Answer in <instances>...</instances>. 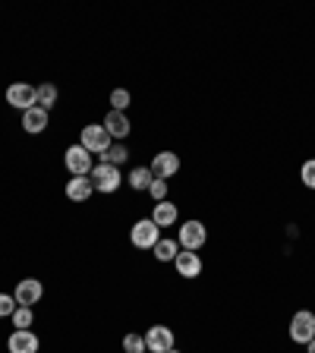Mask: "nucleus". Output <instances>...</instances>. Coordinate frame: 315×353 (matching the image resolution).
<instances>
[{"label": "nucleus", "instance_id": "obj_1", "mask_svg": "<svg viewBox=\"0 0 315 353\" xmlns=\"http://www.w3.org/2000/svg\"><path fill=\"white\" fill-rule=\"evenodd\" d=\"M88 180H92V186H95L98 192H117L120 183H123V174H120V168H114V164L108 161H98L95 168H92V174H88Z\"/></svg>", "mask_w": 315, "mask_h": 353}, {"label": "nucleus", "instance_id": "obj_2", "mask_svg": "<svg viewBox=\"0 0 315 353\" xmlns=\"http://www.w3.org/2000/svg\"><path fill=\"white\" fill-rule=\"evenodd\" d=\"M208 240V228L202 221H183V228L176 230V243H180V250H190V252H199L205 246Z\"/></svg>", "mask_w": 315, "mask_h": 353}, {"label": "nucleus", "instance_id": "obj_3", "mask_svg": "<svg viewBox=\"0 0 315 353\" xmlns=\"http://www.w3.org/2000/svg\"><path fill=\"white\" fill-rule=\"evenodd\" d=\"M161 240V228L154 224L152 218H142L132 224L130 230V243L136 246V250H154V243Z\"/></svg>", "mask_w": 315, "mask_h": 353}, {"label": "nucleus", "instance_id": "obj_4", "mask_svg": "<svg viewBox=\"0 0 315 353\" xmlns=\"http://www.w3.org/2000/svg\"><path fill=\"white\" fill-rule=\"evenodd\" d=\"M79 145H82V148H88L92 154H104L110 145H114V142H110L108 130H104L101 123H88V126H82Z\"/></svg>", "mask_w": 315, "mask_h": 353}, {"label": "nucleus", "instance_id": "obj_5", "mask_svg": "<svg viewBox=\"0 0 315 353\" xmlns=\"http://www.w3.org/2000/svg\"><path fill=\"white\" fill-rule=\"evenodd\" d=\"M63 164H66V170H70L73 176H88V174H92V168H95V164H92V152H88V148H82L79 142L66 148Z\"/></svg>", "mask_w": 315, "mask_h": 353}, {"label": "nucleus", "instance_id": "obj_6", "mask_svg": "<svg viewBox=\"0 0 315 353\" xmlns=\"http://www.w3.org/2000/svg\"><path fill=\"white\" fill-rule=\"evenodd\" d=\"M290 338L303 347L315 338V312H309V309H300V312H296L294 322H290Z\"/></svg>", "mask_w": 315, "mask_h": 353}, {"label": "nucleus", "instance_id": "obj_7", "mask_svg": "<svg viewBox=\"0 0 315 353\" xmlns=\"http://www.w3.org/2000/svg\"><path fill=\"white\" fill-rule=\"evenodd\" d=\"M174 331L167 328V325H154V328L145 331V347L148 353H167L174 350Z\"/></svg>", "mask_w": 315, "mask_h": 353}, {"label": "nucleus", "instance_id": "obj_8", "mask_svg": "<svg viewBox=\"0 0 315 353\" xmlns=\"http://www.w3.org/2000/svg\"><path fill=\"white\" fill-rule=\"evenodd\" d=\"M38 347H41V341H38V334L32 328H16L7 338L10 353H38Z\"/></svg>", "mask_w": 315, "mask_h": 353}, {"label": "nucleus", "instance_id": "obj_9", "mask_svg": "<svg viewBox=\"0 0 315 353\" xmlns=\"http://www.w3.org/2000/svg\"><path fill=\"white\" fill-rule=\"evenodd\" d=\"M7 101L19 110H29V108L38 104V95H35V88H32L29 82H13V85L7 88Z\"/></svg>", "mask_w": 315, "mask_h": 353}, {"label": "nucleus", "instance_id": "obj_10", "mask_svg": "<svg viewBox=\"0 0 315 353\" xmlns=\"http://www.w3.org/2000/svg\"><path fill=\"white\" fill-rule=\"evenodd\" d=\"M16 303H19V306H35L38 300H41L44 296V287H41V281L38 278H22L19 284H16Z\"/></svg>", "mask_w": 315, "mask_h": 353}, {"label": "nucleus", "instance_id": "obj_11", "mask_svg": "<svg viewBox=\"0 0 315 353\" xmlns=\"http://www.w3.org/2000/svg\"><path fill=\"white\" fill-rule=\"evenodd\" d=\"M101 126L108 130L110 139H126V136H130V130H132L130 117H126L123 110H108V117H104Z\"/></svg>", "mask_w": 315, "mask_h": 353}, {"label": "nucleus", "instance_id": "obj_12", "mask_svg": "<svg viewBox=\"0 0 315 353\" xmlns=\"http://www.w3.org/2000/svg\"><path fill=\"white\" fill-rule=\"evenodd\" d=\"M174 265H176V274H180V278H199V274H202V259H199V252L180 250Z\"/></svg>", "mask_w": 315, "mask_h": 353}, {"label": "nucleus", "instance_id": "obj_13", "mask_svg": "<svg viewBox=\"0 0 315 353\" xmlns=\"http://www.w3.org/2000/svg\"><path fill=\"white\" fill-rule=\"evenodd\" d=\"M148 168H152V174L158 176V180H167V176H174L176 170H180V158H176L174 152H158Z\"/></svg>", "mask_w": 315, "mask_h": 353}, {"label": "nucleus", "instance_id": "obj_14", "mask_svg": "<svg viewBox=\"0 0 315 353\" xmlns=\"http://www.w3.org/2000/svg\"><path fill=\"white\" fill-rule=\"evenodd\" d=\"M48 120H51L48 117V110L38 108V104L29 108V110H22V130L29 132V136H38V132L48 130Z\"/></svg>", "mask_w": 315, "mask_h": 353}, {"label": "nucleus", "instance_id": "obj_15", "mask_svg": "<svg viewBox=\"0 0 315 353\" xmlns=\"http://www.w3.org/2000/svg\"><path fill=\"white\" fill-rule=\"evenodd\" d=\"M92 192H95V186H92L88 176H70V183H66V199L70 202H88Z\"/></svg>", "mask_w": 315, "mask_h": 353}, {"label": "nucleus", "instance_id": "obj_16", "mask_svg": "<svg viewBox=\"0 0 315 353\" xmlns=\"http://www.w3.org/2000/svg\"><path fill=\"white\" fill-rule=\"evenodd\" d=\"M176 218H180V212H176V205L174 202H154V208H152V221L158 224V228H170V224H176Z\"/></svg>", "mask_w": 315, "mask_h": 353}, {"label": "nucleus", "instance_id": "obj_17", "mask_svg": "<svg viewBox=\"0 0 315 353\" xmlns=\"http://www.w3.org/2000/svg\"><path fill=\"white\" fill-rule=\"evenodd\" d=\"M130 180V186L136 192H148V186H152V180H154V174H152V168H132V174L126 176Z\"/></svg>", "mask_w": 315, "mask_h": 353}, {"label": "nucleus", "instance_id": "obj_18", "mask_svg": "<svg viewBox=\"0 0 315 353\" xmlns=\"http://www.w3.org/2000/svg\"><path fill=\"white\" fill-rule=\"evenodd\" d=\"M176 252H180V243H176V240L161 236V240L154 243V259H158V262H174Z\"/></svg>", "mask_w": 315, "mask_h": 353}, {"label": "nucleus", "instance_id": "obj_19", "mask_svg": "<svg viewBox=\"0 0 315 353\" xmlns=\"http://www.w3.org/2000/svg\"><path fill=\"white\" fill-rule=\"evenodd\" d=\"M35 95H38V108L51 110L54 104H57V85H51V82H41V85H35Z\"/></svg>", "mask_w": 315, "mask_h": 353}, {"label": "nucleus", "instance_id": "obj_20", "mask_svg": "<svg viewBox=\"0 0 315 353\" xmlns=\"http://www.w3.org/2000/svg\"><path fill=\"white\" fill-rule=\"evenodd\" d=\"M130 158V152H126V145H110L108 152L101 154V161H108V164H114V168H120V164Z\"/></svg>", "mask_w": 315, "mask_h": 353}, {"label": "nucleus", "instance_id": "obj_21", "mask_svg": "<svg viewBox=\"0 0 315 353\" xmlns=\"http://www.w3.org/2000/svg\"><path fill=\"white\" fill-rule=\"evenodd\" d=\"M10 319H13V328H32V322H35V312H32L29 306H19Z\"/></svg>", "mask_w": 315, "mask_h": 353}, {"label": "nucleus", "instance_id": "obj_22", "mask_svg": "<svg viewBox=\"0 0 315 353\" xmlns=\"http://www.w3.org/2000/svg\"><path fill=\"white\" fill-rule=\"evenodd\" d=\"M123 350L126 353H148L145 334H126V338H123Z\"/></svg>", "mask_w": 315, "mask_h": 353}, {"label": "nucleus", "instance_id": "obj_23", "mask_svg": "<svg viewBox=\"0 0 315 353\" xmlns=\"http://www.w3.org/2000/svg\"><path fill=\"white\" fill-rule=\"evenodd\" d=\"M130 104H132V98L126 88H114V92H110V110H126Z\"/></svg>", "mask_w": 315, "mask_h": 353}, {"label": "nucleus", "instance_id": "obj_24", "mask_svg": "<svg viewBox=\"0 0 315 353\" xmlns=\"http://www.w3.org/2000/svg\"><path fill=\"white\" fill-rule=\"evenodd\" d=\"M300 180H303V186L315 190V158H309V161L300 168Z\"/></svg>", "mask_w": 315, "mask_h": 353}, {"label": "nucleus", "instance_id": "obj_25", "mask_svg": "<svg viewBox=\"0 0 315 353\" xmlns=\"http://www.w3.org/2000/svg\"><path fill=\"white\" fill-rule=\"evenodd\" d=\"M148 196H152L154 202H164V199H167V180H158V176H154L152 186H148Z\"/></svg>", "mask_w": 315, "mask_h": 353}, {"label": "nucleus", "instance_id": "obj_26", "mask_svg": "<svg viewBox=\"0 0 315 353\" xmlns=\"http://www.w3.org/2000/svg\"><path fill=\"white\" fill-rule=\"evenodd\" d=\"M19 309V303H16V296L10 294H0V319H10Z\"/></svg>", "mask_w": 315, "mask_h": 353}, {"label": "nucleus", "instance_id": "obj_27", "mask_svg": "<svg viewBox=\"0 0 315 353\" xmlns=\"http://www.w3.org/2000/svg\"><path fill=\"white\" fill-rule=\"evenodd\" d=\"M306 353H315V338H312V341H309V344H306Z\"/></svg>", "mask_w": 315, "mask_h": 353}, {"label": "nucleus", "instance_id": "obj_28", "mask_svg": "<svg viewBox=\"0 0 315 353\" xmlns=\"http://www.w3.org/2000/svg\"><path fill=\"white\" fill-rule=\"evenodd\" d=\"M167 353H180V350H167Z\"/></svg>", "mask_w": 315, "mask_h": 353}]
</instances>
